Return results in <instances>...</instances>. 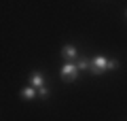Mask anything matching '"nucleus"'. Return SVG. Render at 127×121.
<instances>
[{
    "label": "nucleus",
    "instance_id": "f257e3e1",
    "mask_svg": "<svg viewBox=\"0 0 127 121\" xmlns=\"http://www.w3.org/2000/svg\"><path fill=\"white\" fill-rule=\"evenodd\" d=\"M119 62L117 60H106L104 55H97V58L91 60V72H95V74H100V72L104 70H112V68H117Z\"/></svg>",
    "mask_w": 127,
    "mask_h": 121
},
{
    "label": "nucleus",
    "instance_id": "f03ea898",
    "mask_svg": "<svg viewBox=\"0 0 127 121\" xmlns=\"http://www.w3.org/2000/svg\"><path fill=\"white\" fill-rule=\"evenodd\" d=\"M76 76H78V66L74 62H68L62 66V79L64 81H76Z\"/></svg>",
    "mask_w": 127,
    "mask_h": 121
},
{
    "label": "nucleus",
    "instance_id": "7ed1b4c3",
    "mask_svg": "<svg viewBox=\"0 0 127 121\" xmlns=\"http://www.w3.org/2000/svg\"><path fill=\"white\" fill-rule=\"evenodd\" d=\"M62 53H64V58L68 60V62H74V60H76V49H74L72 45H66Z\"/></svg>",
    "mask_w": 127,
    "mask_h": 121
},
{
    "label": "nucleus",
    "instance_id": "20e7f679",
    "mask_svg": "<svg viewBox=\"0 0 127 121\" xmlns=\"http://www.w3.org/2000/svg\"><path fill=\"white\" fill-rule=\"evenodd\" d=\"M30 83H32V87H36V89L45 87V85H42V83H45V79H42L40 72H34V74H32V79H30Z\"/></svg>",
    "mask_w": 127,
    "mask_h": 121
},
{
    "label": "nucleus",
    "instance_id": "39448f33",
    "mask_svg": "<svg viewBox=\"0 0 127 121\" xmlns=\"http://www.w3.org/2000/svg\"><path fill=\"white\" fill-rule=\"evenodd\" d=\"M36 94H38V91H36V87H26V89H21V98H26V100H34V98H36Z\"/></svg>",
    "mask_w": 127,
    "mask_h": 121
},
{
    "label": "nucleus",
    "instance_id": "423d86ee",
    "mask_svg": "<svg viewBox=\"0 0 127 121\" xmlns=\"http://www.w3.org/2000/svg\"><path fill=\"white\" fill-rule=\"evenodd\" d=\"M76 66H78V70H91V62L89 60H81Z\"/></svg>",
    "mask_w": 127,
    "mask_h": 121
},
{
    "label": "nucleus",
    "instance_id": "0eeeda50",
    "mask_svg": "<svg viewBox=\"0 0 127 121\" xmlns=\"http://www.w3.org/2000/svg\"><path fill=\"white\" fill-rule=\"evenodd\" d=\"M47 94H49V91H47V87H40V89H38V96H42V98H45Z\"/></svg>",
    "mask_w": 127,
    "mask_h": 121
}]
</instances>
